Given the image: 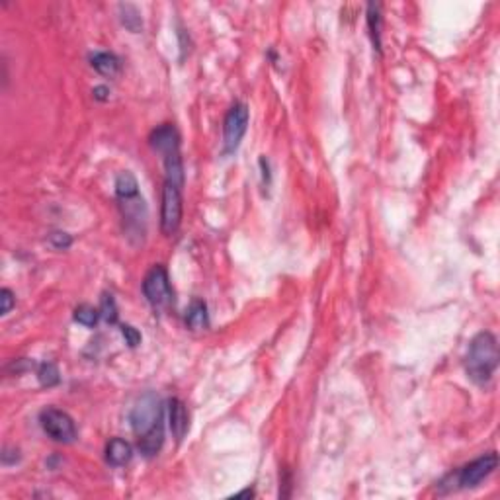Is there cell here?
<instances>
[{
	"label": "cell",
	"instance_id": "obj_14",
	"mask_svg": "<svg viewBox=\"0 0 500 500\" xmlns=\"http://www.w3.org/2000/svg\"><path fill=\"white\" fill-rule=\"evenodd\" d=\"M90 65H92V69L100 73L102 76H116V74L120 73V59L113 55V53H106V51H100V53H94L92 57H90Z\"/></svg>",
	"mask_w": 500,
	"mask_h": 500
},
{
	"label": "cell",
	"instance_id": "obj_10",
	"mask_svg": "<svg viewBox=\"0 0 500 500\" xmlns=\"http://www.w3.org/2000/svg\"><path fill=\"white\" fill-rule=\"evenodd\" d=\"M169 426L174 439L180 444L190 428V416H188V409L180 399H171L169 401Z\"/></svg>",
	"mask_w": 500,
	"mask_h": 500
},
{
	"label": "cell",
	"instance_id": "obj_26",
	"mask_svg": "<svg viewBox=\"0 0 500 500\" xmlns=\"http://www.w3.org/2000/svg\"><path fill=\"white\" fill-rule=\"evenodd\" d=\"M237 497H254V492H252V490H243V492H239Z\"/></svg>",
	"mask_w": 500,
	"mask_h": 500
},
{
	"label": "cell",
	"instance_id": "obj_6",
	"mask_svg": "<svg viewBox=\"0 0 500 500\" xmlns=\"http://www.w3.org/2000/svg\"><path fill=\"white\" fill-rule=\"evenodd\" d=\"M182 223V192L178 186L164 182L162 188V206H160V229L171 237L180 229Z\"/></svg>",
	"mask_w": 500,
	"mask_h": 500
},
{
	"label": "cell",
	"instance_id": "obj_12",
	"mask_svg": "<svg viewBox=\"0 0 500 500\" xmlns=\"http://www.w3.org/2000/svg\"><path fill=\"white\" fill-rule=\"evenodd\" d=\"M162 444H164V422L157 428H153L151 432H146L145 436H141L137 446H139V452L143 453L145 457H155L160 452Z\"/></svg>",
	"mask_w": 500,
	"mask_h": 500
},
{
	"label": "cell",
	"instance_id": "obj_18",
	"mask_svg": "<svg viewBox=\"0 0 500 500\" xmlns=\"http://www.w3.org/2000/svg\"><path fill=\"white\" fill-rule=\"evenodd\" d=\"M37 379H39V383L43 387H53V385H57L61 381V376H59V369H57L55 364L45 362V364H41L39 369H37Z\"/></svg>",
	"mask_w": 500,
	"mask_h": 500
},
{
	"label": "cell",
	"instance_id": "obj_22",
	"mask_svg": "<svg viewBox=\"0 0 500 500\" xmlns=\"http://www.w3.org/2000/svg\"><path fill=\"white\" fill-rule=\"evenodd\" d=\"M122 334L129 348H137L141 344V332L131 325H122Z\"/></svg>",
	"mask_w": 500,
	"mask_h": 500
},
{
	"label": "cell",
	"instance_id": "obj_11",
	"mask_svg": "<svg viewBox=\"0 0 500 500\" xmlns=\"http://www.w3.org/2000/svg\"><path fill=\"white\" fill-rule=\"evenodd\" d=\"M133 457V448L129 442H125L122 438H113L108 442L106 446V461L111 465V467H123L131 461Z\"/></svg>",
	"mask_w": 500,
	"mask_h": 500
},
{
	"label": "cell",
	"instance_id": "obj_19",
	"mask_svg": "<svg viewBox=\"0 0 500 500\" xmlns=\"http://www.w3.org/2000/svg\"><path fill=\"white\" fill-rule=\"evenodd\" d=\"M100 317L110 325L118 323V305H116V299L111 293H104L100 299Z\"/></svg>",
	"mask_w": 500,
	"mask_h": 500
},
{
	"label": "cell",
	"instance_id": "obj_2",
	"mask_svg": "<svg viewBox=\"0 0 500 500\" xmlns=\"http://www.w3.org/2000/svg\"><path fill=\"white\" fill-rule=\"evenodd\" d=\"M499 465V455L494 452H488L481 457L473 459L471 464L464 465L459 471H455L452 475H448L442 483L439 488L448 487V490H455V488H473L477 487L481 481H485Z\"/></svg>",
	"mask_w": 500,
	"mask_h": 500
},
{
	"label": "cell",
	"instance_id": "obj_17",
	"mask_svg": "<svg viewBox=\"0 0 500 500\" xmlns=\"http://www.w3.org/2000/svg\"><path fill=\"white\" fill-rule=\"evenodd\" d=\"M120 12H122V24L133 32L139 34L141 28H143V20H141V12L135 8L133 4H120Z\"/></svg>",
	"mask_w": 500,
	"mask_h": 500
},
{
	"label": "cell",
	"instance_id": "obj_8",
	"mask_svg": "<svg viewBox=\"0 0 500 500\" xmlns=\"http://www.w3.org/2000/svg\"><path fill=\"white\" fill-rule=\"evenodd\" d=\"M149 143H151V149L162 157V160L180 157V135L171 123L157 127L149 137Z\"/></svg>",
	"mask_w": 500,
	"mask_h": 500
},
{
	"label": "cell",
	"instance_id": "obj_20",
	"mask_svg": "<svg viewBox=\"0 0 500 500\" xmlns=\"http://www.w3.org/2000/svg\"><path fill=\"white\" fill-rule=\"evenodd\" d=\"M100 318V311H96L94 307L90 305H80L74 309V320L85 325V327H94Z\"/></svg>",
	"mask_w": 500,
	"mask_h": 500
},
{
	"label": "cell",
	"instance_id": "obj_25",
	"mask_svg": "<svg viewBox=\"0 0 500 500\" xmlns=\"http://www.w3.org/2000/svg\"><path fill=\"white\" fill-rule=\"evenodd\" d=\"M260 169H262V180H264V184H268L272 182V174H270V164H268V160L264 159H260Z\"/></svg>",
	"mask_w": 500,
	"mask_h": 500
},
{
	"label": "cell",
	"instance_id": "obj_5",
	"mask_svg": "<svg viewBox=\"0 0 500 500\" xmlns=\"http://www.w3.org/2000/svg\"><path fill=\"white\" fill-rule=\"evenodd\" d=\"M248 118H250L248 106L243 104V102L232 104L231 110L227 111L225 122H223V149H225V155L237 153V149L241 145L244 133H246Z\"/></svg>",
	"mask_w": 500,
	"mask_h": 500
},
{
	"label": "cell",
	"instance_id": "obj_24",
	"mask_svg": "<svg viewBox=\"0 0 500 500\" xmlns=\"http://www.w3.org/2000/svg\"><path fill=\"white\" fill-rule=\"evenodd\" d=\"M92 94H94V98L100 100V102L110 100V90H108V86H96V88L92 90Z\"/></svg>",
	"mask_w": 500,
	"mask_h": 500
},
{
	"label": "cell",
	"instance_id": "obj_4",
	"mask_svg": "<svg viewBox=\"0 0 500 500\" xmlns=\"http://www.w3.org/2000/svg\"><path fill=\"white\" fill-rule=\"evenodd\" d=\"M143 293H145L146 301L155 309H164L174 303L171 278L164 266L157 264L146 272L145 280H143Z\"/></svg>",
	"mask_w": 500,
	"mask_h": 500
},
{
	"label": "cell",
	"instance_id": "obj_16",
	"mask_svg": "<svg viewBox=\"0 0 500 500\" xmlns=\"http://www.w3.org/2000/svg\"><path fill=\"white\" fill-rule=\"evenodd\" d=\"M367 28L373 39V45L378 51H381V6L373 2L367 6Z\"/></svg>",
	"mask_w": 500,
	"mask_h": 500
},
{
	"label": "cell",
	"instance_id": "obj_21",
	"mask_svg": "<svg viewBox=\"0 0 500 500\" xmlns=\"http://www.w3.org/2000/svg\"><path fill=\"white\" fill-rule=\"evenodd\" d=\"M47 241H49V244H51L53 248H57V250H65V248H69V246L73 244L71 235H67V232H63V231L49 232Z\"/></svg>",
	"mask_w": 500,
	"mask_h": 500
},
{
	"label": "cell",
	"instance_id": "obj_7",
	"mask_svg": "<svg viewBox=\"0 0 500 500\" xmlns=\"http://www.w3.org/2000/svg\"><path fill=\"white\" fill-rule=\"evenodd\" d=\"M39 422H41L43 432H45L53 442H59V444H73L74 439H76V426H74V420L67 415L65 411H59V409H45V411L39 415Z\"/></svg>",
	"mask_w": 500,
	"mask_h": 500
},
{
	"label": "cell",
	"instance_id": "obj_9",
	"mask_svg": "<svg viewBox=\"0 0 500 500\" xmlns=\"http://www.w3.org/2000/svg\"><path fill=\"white\" fill-rule=\"evenodd\" d=\"M120 208H122L123 219H125V229L135 235H145V223H146V206L145 199L137 194L133 197H125L120 199Z\"/></svg>",
	"mask_w": 500,
	"mask_h": 500
},
{
	"label": "cell",
	"instance_id": "obj_1",
	"mask_svg": "<svg viewBox=\"0 0 500 500\" xmlns=\"http://www.w3.org/2000/svg\"><path fill=\"white\" fill-rule=\"evenodd\" d=\"M499 367V344L492 332H479L465 356V371L477 385H487Z\"/></svg>",
	"mask_w": 500,
	"mask_h": 500
},
{
	"label": "cell",
	"instance_id": "obj_23",
	"mask_svg": "<svg viewBox=\"0 0 500 500\" xmlns=\"http://www.w3.org/2000/svg\"><path fill=\"white\" fill-rule=\"evenodd\" d=\"M0 301H2V309H0V313L2 315H8L10 311H12L14 307V293L10 290H0Z\"/></svg>",
	"mask_w": 500,
	"mask_h": 500
},
{
	"label": "cell",
	"instance_id": "obj_15",
	"mask_svg": "<svg viewBox=\"0 0 500 500\" xmlns=\"http://www.w3.org/2000/svg\"><path fill=\"white\" fill-rule=\"evenodd\" d=\"M139 194V182L131 172H122L116 178V195L118 199H125V197H133Z\"/></svg>",
	"mask_w": 500,
	"mask_h": 500
},
{
	"label": "cell",
	"instance_id": "obj_13",
	"mask_svg": "<svg viewBox=\"0 0 500 500\" xmlns=\"http://www.w3.org/2000/svg\"><path fill=\"white\" fill-rule=\"evenodd\" d=\"M186 327L190 330H204L209 327L208 305L202 299H194L186 313Z\"/></svg>",
	"mask_w": 500,
	"mask_h": 500
},
{
	"label": "cell",
	"instance_id": "obj_3",
	"mask_svg": "<svg viewBox=\"0 0 500 500\" xmlns=\"http://www.w3.org/2000/svg\"><path fill=\"white\" fill-rule=\"evenodd\" d=\"M129 422H131L137 438L145 436L146 432L162 424V403H160L159 395L149 391L143 397H139V401L131 409Z\"/></svg>",
	"mask_w": 500,
	"mask_h": 500
}]
</instances>
